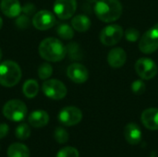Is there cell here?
<instances>
[{
	"instance_id": "44dd1931",
	"label": "cell",
	"mask_w": 158,
	"mask_h": 157,
	"mask_svg": "<svg viewBox=\"0 0 158 157\" xmlns=\"http://www.w3.org/2000/svg\"><path fill=\"white\" fill-rule=\"evenodd\" d=\"M56 32L60 38L64 40H70L74 36V31L71 26L67 23H60L56 28Z\"/></svg>"
},
{
	"instance_id": "52a82bcc",
	"label": "cell",
	"mask_w": 158,
	"mask_h": 157,
	"mask_svg": "<svg viewBox=\"0 0 158 157\" xmlns=\"http://www.w3.org/2000/svg\"><path fill=\"white\" fill-rule=\"evenodd\" d=\"M43 92L50 99L61 100L67 95V87L58 80H47L43 83Z\"/></svg>"
},
{
	"instance_id": "83f0119b",
	"label": "cell",
	"mask_w": 158,
	"mask_h": 157,
	"mask_svg": "<svg viewBox=\"0 0 158 157\" xmlns=\"http://www.w3.org/2000/svg\"><path fill=\"white\" fill-rule=\"evenodd\" d=\"M125 38L129 42H136L140 38V32L137 29L129 28L125 31Z\"/></svg>"
},
{
	"instance_id": "6da1fadb",
	"label": "cell",
	"mask_w": 158,
	"mask_h": 157,
	"mask_svg": "<svg viewBox=\"0 0 158 157\" xmlns=\"http://www.w3.org/2000/svg\"><path fill=\"white\" fill-rule=\"evenodd\" d=\"M40 56L50 62L61 61L67 55V48L56 38L49 37L43 40L39 45Z\"/></svg>"
},
{
	"instance_id": "30bf717a",
	"label": "cell",
	"mask_w": 158,
	"mask_h": 157,
	"mask_svg": "<svg viewBox=\"0 0 158 157\" xmlns=\"http://www.w3.org/2000/svg\"><path fill=\"white\" fill-rule=\"evenodd\" d=\"M77 8L76 0H56L54 3V12L60 19L71 18Z\"/></svg>"
},
{
	"instance_id": "4dcf8cb0",
	"label": "cell",
	"mask_w": 158,
	"mask_h": 157,
	"mask_svg": "<svg viewBox=\"0 0 158 157\" xmlns=\"http://www.w3.org/2000/svg\"><path fill=\"white\" fill-rule=\"evenodd\" d=\"M34 9H35V6L32 5V4H26L23 7H22V11L26 14V15H31V14H32L33 13V11H34Z\"/></svg>"
},
{
	"instance_id": "e575fe53",
	"label": "cell",
	"mask_w": 158,
	"mask_h": 157,
	"mask_svg": "<svg viewBox=\"0 0 158 157\" xmlns=\"http://www.w3.org/2000/svg\"><path fill=\"white\" fill-rule=\"evenodd\" d=\"M150 157H156V156H150Z\"/></svg>"
},
{
	"instance_id": "5bb4252c",
	"label": "cell",
	"mask_w": 158,
	"mask_h": 157,
	"mask_svg": "<svg viewBox=\"0 0 158 157\" xmlns=\"http://www.w3.org/2000/svg\"><path fill=\"white\" fill-rule=\"evenodd\" d=\"M127 60V54L124 49L120 47H116L110 50L107 55V62L113 68H121Z\"/></svg>"
},
{
	"instance_id": "7c38bea8",
	"label": "cell",
	"mask_w": 158,
	"mask_h": 157,
	"mask_svg": "<svg viewBox=\"0 0 158 157\" xmlns=\"http://www.w3.org/2000/svg\"><path fill=\"white\" fill-rule=\"evenodd\" d=\"M67 75L75 83H84L89 78L88 69L80 63L71 64L67 69Z\"/></svg>"
},
{
	"instance_id": "cb8c5ba5",
	"label": "cell",
	"mask_w": 158,
	"mask_h": 157,
	"mask_svg": "<svg viewBox=\"0 0 158 157\" xmlns=\"http://www.w3.org/2000/svg\"><path fill=\"white\" fill-rule=\"evenodd\" d=\"M53 74V68L47 63L42 64L38 68V76L41 80H47Z\"/></svg>"
},
{
	"instance_id": "f1b7e54d",
	"label": "cell",
	"mask_w": 158,
	"mask_h": 157,
	"mask_svg": "<svg viewBox=\"0 0 158 157\" xmlns=\"http://www.w3.org/2000/svg\"><path fill=\"white\" fill-rule=\"evenodd\" d=\"M16 25L19 29H26V28H28L29 25H30V18L28 17V15L24 14V15L18 16V19H16Z\"/></svg>"
},
{
	"instance_id": "4fadbf2b",
	"label": "cell",
	"mask_w": 158,
	"mask_h": 157,
	"mask_svg": "<svg viewBox=\"0 0 158 157\" xmlns=\"http://www.w3.org/2000/svg\"><path fill=\"white\" fill-rule=\"evenodd\" d=\"M142 123L143 126L150 130H158V108H147L145 109L141 117Z\"/></svg>"
},
{
	"instance_id": "277c9868",
	"label": "cell",
	"mask_w": 158,
	"mask_h": 157,
	"mask_svg": "<svg viewBox=\"0 0 158 157\" xmlns=\"http://www.w3.org/2000/svg\"><path fill=\"white\" fill-rule=\"evenodd\" d=\"M3 115L11 121H21L27 115V106L20 100H9L3 107Z\"/></svg>"
},
{
	"instance_id": "1f68e13d",
	"label": "cell",
	"mask_w": 158,
	"mask_h": 157,
	"mask_svg": "<svg viewBox=\"0 0 158 157\" xmlns=\"http://www.w3.org/2000/svg\"><path fill=\"white\" fill-rule=\"evenodd\" d=\"M87 1H88L89 3H96L98 0H87Z\"/></svg>"
},
{
	"instance_id": "7402d4cb",
	"label": "cell",
	"mask_w": 158,
	"mask_h": 157,
	"mask_svg": "<svg viewBox=\"0 0 158 157\" xmlns=\"http://www.w3.org/2000/svg\"><path fill=\"white\" fill-rule=\"evenodd\" d=\"M67 53L69 54V57L73 60H79L82 57V54L81 51V48L78 43H70L68 45Z\"/></svg>"
},
{
	"instance_id": "d4e9b609",
	"label": "cell",
	"mask_w": 158,
	"mask_h": 157,
	"mask_svg": "<svg viewBox=\"0 0 158 157\" xmlns=\"http://www.w3.org/2000/svg\"><path fill=\"white\" fill-rule=\"evenodd\" d=\"M56 157H80V153L76 148L67 146L59 150Z\"/></svg>"
},
{
	"instance_id": "8992f818",
	"label": "cell",
	"mask_w": 158,
	"mask_h": 157,
	"mask_svg": "<svg viewBox=\"0 0 158 157\" xmlns=\"http://www.w3.org/2000/svg\"><path fill=\"white\" fill-rule=\"evenodd\" d=\"M123 29L118 24H110L100 32V41L106 46H113L118 43L123 37Z\"/></svg>"
},
{
	"instance_id": "3957f363",
	"label": "cell",
	"mask_w": 158,
	"mask_h": 157,
	"mask_svg": "<svg viewBox=\"0 0 158 157\" xmlns=\"http://www.w3.org/2000/svg\"><path fill=\"white\" fill-rule=\"evenodd\" d=\"M21 69L19 66L11 60L4 61L0 64V84L4 87H13L21 79Z\"/></svg>"
},
{
	"instance_id": "8fae6325",
	"label": "cell",
	"mask_w": 158,
	"mask_h": 157,
	"mask_svg": "<svg viewBox=\"0 0 158 157\" xmlns=\"http://www.w3.org/2000/svg\"><path fill=\"white\" fill-rule=\"evenodd\" d=\"M56 22L55 15L48 10L38 11L32 19L33 26L39 31H45L52 28Z\"/></svg>"
},
{
	"instance_id": "836d02e7",
	"label": "cell",
	"mask_w": 158,
	"mask_h": 157,
	"mask_svg": "<svg viewBox=\"0 0 158 157\" xmlns=\"http://www.w3.org/2000/svg\"><path fill=\"white\" fill-rule=\"evenodd\" d=\"M1 57H2V51H1V49H0V59H1Z\"/></svg>"
},
{
	"instance_id": "9a60e30c",
	"label": "cell",
	"mask_w": 158,
	"mask_h": 157,
	"mask_svg": "<svg viewBox=\"0 0 158 157\" xmlns=\"http://www.w3.org/2000/svg\"><path fill=\"white\" fill-rule=\"evenodd\" d=\"M0 8L2 13L8 18H16L22 11L19 0H1Z\"/></svg>"
},
{
	"instance_id": "ac0fdd59",
	"label": "cell",
	"mask_w": 158,
	"mask_h": 157,
	"mask_svg": "<svg viewBox=\"0 0 158 157\" xmlns=\"http://www.w3.org/2000/svg\"><path fill=\"white\" fill-rule=\"evenodd\" d=\"M91 19L86 15H77L71 20L72 28L79 32H85L91 27Z\"/></svg>"
},
{
	"instance_id": "e0dca14e",
	"label": "cell",
	"mask_w": 158,
	"mask_h": 157,
	"mask_svg": "<svg viewBox=\"0 0 158 157\" xmlns=\"http://www.w3.org/2000/svg\"><path fill=\"white\" fill-rule=\"evenodd\" d=\"M29 123L34 128H43L46 126L49 122V116L44 110H36L30 114Z\"/></svg>"
},
{
	"instance_id": "9c48e42d",
	"label": "cell",
	"mask_w": 158,
	"mask_h": 157,
	"mask_svg": "<svg viewBox=\"0 0 158 157\" xmlns=\"http://www.w3.org/2000/svg\"><path fill=\"white\" fill-rule=\"evenodd\" d=\"M82 119V112L76 106L64 107L58 114V120L65 126L71 127L79 124Z\"/></svg>"
},
{
	"instance_id": "4316f807",
	"label": "cell",
	"mask_w": 158,
	"mask_h": 157,
	"mask_svg": "<svg viewBox=\"0 0 158 157\" xmlns=\"http://www.w3.org/2000/svg\"><path fill=\"white\" fill-rule=\"evenodd\" d=\"M145 89H146V85L142 80H136L131 84V91L134 94L137 95L143 94L145 92Z\"/></svg>"
},
{
	"instance_id": "603a6c76",
	"label": "cell",
	"mask_w": 158,
	"mask_h": 157,
	"mask_svg": "<svg viewBox=\"0 0 158 157\" xmlns=\"http://www.w3.org/2000/svg\"><path fill=\"white\" fill-rule=\"evenodd\" d=\"M15 134L19 140H27L31 135V130L27 124L21 123L17 127Z\"/></svg>"
},
{
	"instance_id": "f546056e",
	"label": "cell",
	"mask_w": 158,
	"mask_h": 157,
	"mask_svg": "<svg viewBox=\"0 0 158 157\" xmlns=\"http://www.w3.org/2000/svg\"><path fill=\"white\" fill-rule=\"evenodd\" d=\"M9 131V127L6 123H1L0 124V139L5 138Z\"/></svg>"
},
{
	"instance_id": "484cf974",
	"label": "cell",
	"mask_w": 158,
	"mask_h": 157,
	"mask_svg": "<svg viewBox=\"0 0 158 157\" xmlns=\"http://www.w3.org/2000/svg\"><path fill=\"white\" fill-rule=\"evenodd\" d=\"M54 137H55V140L58 143H66L68 141H69V135L68 133V131L63 129V128H56V130H55V133H54Z\"/></svg>"
},
{
	"instance_id": "d6a6232c",
	"label": "cell",
	"mask_w": 158,
	"mask_h": 157,
	"mask_svg": "<svg viewBox=\"0 0 158 157\" xmlns=\"http://www.w3.org/2000/svg\"><path fill=\"white\" fill-rule=\"evenodd\" d=\"M2 25H3V19H2V18L0 17V29H1Z\"/></svg>"
},
{
	"instance_id": "ba28073f",
	"label": "cell",
	"mask_w": 158,
	"mask_h": 157,
	"mask_svg": "<svg viewBox=\"0 0 158 157\" xmlns=\"http://www.w3.org/2000/svg\"><path fill=\"white\" fill-rule=\"evenodd\" d=\"M135 70L143 80H151L157 74L158 68L151 58L142 57L135 63Z\"/></svg>"
},
{
	"instance_id": "2e32d148",
	"label": "cell",
	"mask_w": 158,
	"mask_h": 157,
	"mask_svg": "<svg viewBox=\"0 0 158 157\" xmlns=\"http://www.w3.org/2000/svg\"><path fill=\"white\" fill-rule=\"evenodd\" d=\"M124 136L127 141L131 145L138 144L143 138V133L141 128L135 123H129L124 129Z\"/></svg>"
},
{
	"instance_id": "d6986e66",
	"label": "cell",
	"mask_w": 158,
	"mask_h": 157,
	"mask_svg": "<svg viewBox=\"0 0 158 157\" xmlns=\"http://www.w3.org/2000/svg\"><path fill=\"white\" fill-rule=\"evenodd\" d=\"M7 156L8 157H30L29 148L19 143H16L11 144L7 149Z\"/></svg>"
},
{
	"instance_id": "5b68a950",
	"label": "cell",
	"mask_w": 158,
	"mask_h": 157,
	"mask_svg": "<svg viewBox=\"0 0 158 157\" xmlns=\"http://www.w3.org/2000/svg\"><path fill=\"white\" fill-rule=\"evenodd\" d=\"M139 48L144 54H153L158 49V22L146 31L139 42Z\"/></svg>"
},
{
	"instance_id": "7a4b0ae2",
	"label": "cell",
	"mask_w": 158,
	"mask_h": 157,
	"mask_svg": "<svg viewBox=\"0 0 158 157\" xmlns=\"http://www.w3.org/2000/svg\"><path fill=\"white\" fill-rule=\"evenodd\" d=\"M94 13L104 22H114L122 15V5L118 0H98L94 6Z\"/></svg>"
},
{
	"instance_id": "ffe728a7",
	"label": "cell",
	"mask_w": 158,
	"mask_h": 157,
	"mask_svg": "<svg viewBox=\"0 0 158 157\" xmlns=\"http://www.w3.org/2000/svg\"><path fill=\"white\" fill-rule=\"evenodd\" d=\"M22 92L27 98H34L39 92V85L35 80H28L22 86Z\"/></svg>"
}]
</instances>
